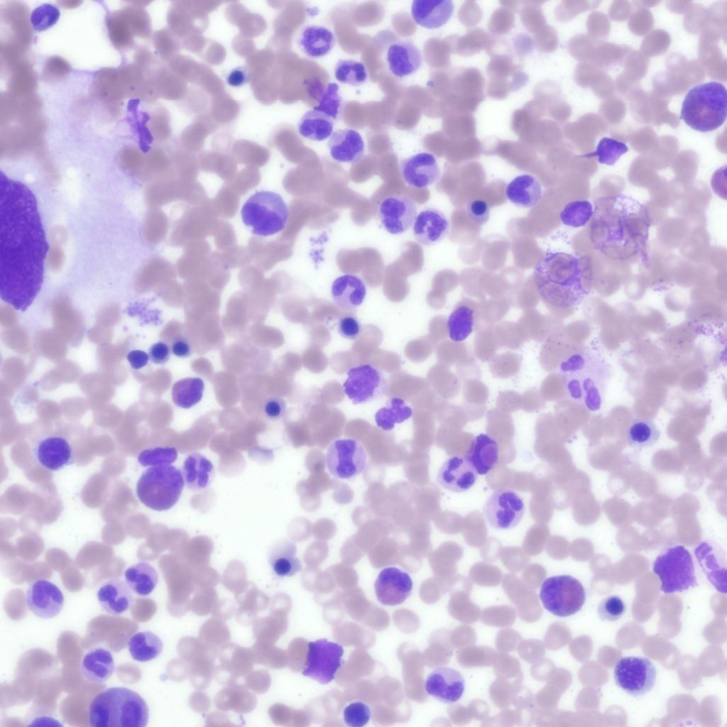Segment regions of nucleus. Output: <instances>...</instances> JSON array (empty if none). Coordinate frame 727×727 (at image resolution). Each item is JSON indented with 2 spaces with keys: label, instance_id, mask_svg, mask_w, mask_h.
I'll return each mask as SVG.
<instances>
[{
  "label": "nucleus",
  "instance_id": "nucleus-1",
  "mask_svg": "<svg viewBox=\"0 0 727 727\" xmlns=\"http://www.w3.org/2000/svg\"><path fill=\"white\" fill-rule=\"evenodd\" d=\"M33 194L1 176V300L24 312L40 290L48 249Z\"/></svg>",
  "mask_w": 727,
  "mask_h": 727
},
{
  "label": "nucleus",
  "instance_id": "nucleus-2",
  "mask_svg": "<svg viewBox=\"0 0 727 727\" xmlns=\"http://www.w3.org/2000/svg\"><path fill=\"white\" fill-rule=\"evenodd\" d=\"M540 297L554 307L576 304L584 295L579 258L570 253L547 251L534 269Z\"/></svg>",
  "mask_w": 727,
  "mask_h": 727
},
{
  "label": "nucleus",
  "instance_id": "nucleus-3",
  "mask_svg": "<svg viewBox=\"0 0 727 727\" xmlns=\"http://www.w3.org/2000/svg\"><path fill=\"white\" fill-rule=\"evenodd\" d=\"M559 370L572 400L591 410L600 408L612 376L604 359L592 351H580L562 361Z\"/></svg>",
  "mask_w": 727,
  "mask_h": 727
},
{
  "label": "nucleus",
  "instance_id": "nucleus-4",
  "mask_svg": "<svg viewBox=\"0 0 727 727\" xmlns=\"http://www.w3.org/2000/svg\"><path fill=\"white\" fill-rule=\"evenodd\" d=\"M149 709L136 692L124 687H111L99 692L88 708V721L96 727H144Z\"/></svg>",
  "mask_w": 727,
  "mask_h": 727
},
{
  "label": "nucleus",
  "instance_id": "nucleus-5",
  "mask_svg": "<svg viewBox=\"0 0 727 727\" xmlns=\"http://www.w3.org/2000/svg\"><path fill=\"white\" fill-rule=\"evenodd\" d=\"M727 94L721 83L710 82L692 87L682 103L680 118L692 129L709 132L726 121Z\"/></svg>",
  "mask_w": 727,
  "mask_h": 727
},
{
  "label": "nucleus",
  "instance_id": "nucleus-6",
  "mask_svg": "<svg viewBox=\"0 0 727 727\" xmlns=\"http://www.w3.org/2000/svg\"><path fill=\"white\" fill-rule=\"evenodd\" d=\"M185 486L180 470L170 464L151 466L138 480L136 495L146 507L156 511L170 509L178 501Z\"/></svg>",
  "mask_w": 727,
  "mask_h": 727
},
{
  "label": "nucleus",
  "instance_id": "nucleus-7",
  "mask_svg": "<svg viewBox=\"0 0 727 727\" xmlns=\"http://www.w3.org/2000/svg\"><path fill=\"white\" fill-rule=\"evenodd\" d=\"M241 216L243 223L253 234L266 237L285 229L289 209L280 195L261 190L256 192L245 202Z\"/></svg>",
  "mask_w": 727,
  "mask_h": 727
},
{
  "label": "nucleus",
  "instance_id": "nucleus-8",
  "mask_svg": "<svg viewBox=\"0 0 727 727\" xmlns=\"http://www.w3.org/2000/svg\"><path fill=\"white\" fill-rule=\"evenodd\" d=\"M652 570L665 594L683 592L698 586L692 554L682 545L664 550L655 559Z\"/></svg>",
  "mask_w": 727,
  "mask_h": 727
},
{
  "label": "nucleus",
  "instance_id": "nucleus-9",
  "mask_svg": "<svg viewBox=\"0 0 727 727\" xmlns=\"http://www.w3.org/2000/svg\"><path fill=\"white\" fill-rule=\"evenodd\" d=\"M540 599L551 613L567 617L581 609L586 601V591L582 584L572 576H552L542 582Z\"/></svg>",
  "mask_w": 727,
  "mask_h": 727
},
{
  "label": "nucleus",
  "instance_id": "nucleus-10",
  "mask_svg": "<svg viewBox=\"0 0 727 727\" xmlns=\"http://www.w3.org/2000/svg\"><path fill=\"white\" fill-rule=\"evenodd\" d=\"M388 387L385 373L370 364L349 368L343 383L344 393L354 405L371 403L383 397Z\"/></svg>",
  "mask_w": 727,
  "mask_h": 727
},
{
  "label": "nucleus",
  "instance_id": "nucleus-11",
  "mask_svg": "<svg viewBox=\"0 0 727 727\" xmlns=\"http://www.w3.org/2000/svg\"><path fill=\"white\" fill-rule=\"evenodd\" d=\"M302 674L322 684L330 683L343 665L344 648L325 638L310 641Z\"/></svg>",
  "mask_w": 727,
  "mask_h": 727
},
{
  "label": "nucleus",
  "instance_id": "nucleus-12",
  "mask_svg": "<svg viewBox=\"0 0 727 727\" xmlns=\"http://www.w3.org/2000/svg\"><path fill=\"white\" fill-rule=\"evenodd\" d=\"M616 685L635 697L645 695L655 685L657 671L646 657L628 656L620 658L614 667Z\"/></svg>",
  "mask_w": 727,
  "mask_h": 727
},
{
  "label": "nucleus",
  "instance_id": "nucleus-13",
  "mask_svg": "<svg viewBox=\"0 0 727 727\" xmlns=\"http://www.w3.org/2000/svg\"><path fill=\"white\" fill-rule=\"evenodd\" d=\"M326 464L336 478L351 479L361 474L367 466V454L361 442L352 439H337L327 448Z\"/></svg>",
  "mask_w": 727,
  "mask_h": 727
},
{
  "label": "nucleus",
  "instance_id": "nucleus-14",
  "mask_svg": "<svg viewBox=\"0 0 727 727\" xmlns=\"http://www.w3.org/2000/svg\"><path fill=\"white\" fill-rule=\"evenodd\" d=\"M483 510L491 528L506 530L515 528L520 523L525 508L523 498L516 491L499 488L489 496Z\"/></svg>",
  "mask_w": 727,
  "mask_h": 727
},
{
  "label": "nucleus",
  "instance_id": "nucleus-15",
  "mask_svg": "<svg viewBox=\"0 0 727 727\" xmlns=\"http://www.w3.org/2000/svg\"><path fill=\"white\" fill-rule=\"evenodd\" d=\"M383 227L388 233L398 235L413 226L417 216L415 202L405 195H393L383 199L377 207Z\"/></svg>",
  "mask_w": 727,
  "mask_h": 727
},
{
  "label": "nucleus",
  "instance_id": "nucleus-16",
  "mask_svg": "<svg viewBox=\"0 0 727 727\" xmlns=\"http://www.w3.org/2000/svg\"><path fill=\"white\" fill-rule=\"evenodd\" d=\"M26 602L34 615L48 619L60 613L65 598L58 586L48 580L40 579L33 581L28 586Z\"/></svg>",
  "mask_w": 727,
  "mask_h": 727
},
{
  "label": "nucleus",
  "instance_id": "nucleus-17",
  "mask_svg": "<svg viewBox=\"0 0 727 727\" xmlns=\"http://www.w3.org/2000/svg\"><path fill=\"white\" fill-rule=\"evenodd\" d=\"M378 601L386 606L403 603L410 595L412 580L407 572L398 568H384L378 574L375 584Z\"/></svg>",
  "mask_w": 727,
  "mask_h": 727
},
{
  "label": "nucleus",
  "instance_id": "nucleus-18",
  "mask_svg": "<svg viewBox=\"0 0 727 727\" xmlns=\"http://www.w3.org/2000/svg\"><path fill=\"white\" fill-rule=\"evenodd\" d=\"M32 455L40 466L51 471L62 470L74 462L72 445L59 435L40 439L32 449Z\"/></svg>",
  "mask_w": 727,
  "mask_h": 727
},
{
  "label": "nucleus",
  "instance_id": "nucleus-19",
  "mask_svg": "<svg viewBox=\"0 0 727 727\" xmlns=\"http://www.w3.org/2000/svg\"><path fill=\"white\" fill-rule=\"evenodd\" d=\"M400 175L408 185L423 189L437 182L441 175L434 155L419 153L403 159L400 164Z\"/></svg>",
  "mask_w": 727,
  "mask_h": 727
},
{
  "label": "nucleus",
  "instance_id": "nucleus-20",
  "mask_svg": "<svg viewBox=\"0 0 727 727\" xmlns=\"http://www.w3.org/2000/svg\"><path fill=\"white\" fill-rule=\"evenodd\" d=\"M425 688L427 693L435 699L444 704H453L462 696L465 681L459 671L441 667L430 673L425 680Z\"/></svg>",
  "mask_w": 727,
  "mask_h": 727
},
{
  "label": "nucleus",
  "instance_id": "nucleus-21",
  "mask_svg": "<svg viewBox=\"0 0 727 727\" xmlns=\"http://www.w3.org/2000/svg\"><path fill=\"white\" fill-rule=\"evenodd\" d=\"M478 479V474L465 456L455 455L447 458L438 470L437 481L443 488L451 492L461 493L471 488Z\"/></svg>",
  "mask_w": 727,
  "mask_h": 727
},
{
  "label": "nucleus",
  "instance_id": "nucleus-22",
  "mask_svg": "<svg viewBox=\"0 0 727 727\" xmlns=\"http://www.w3.org/2000/svg\"><path fill=\"white\" fill-rule=\"evenodd\" d=\"M695 557L713 586L720 593H726V558L725 552L715 542H700L694 549Z\"/></svg>",
  "mask_w": 727,
  "mask_h": 727
},
{
  "label": "nucleus",
  "instance_id": "nucleus-23",
  "mask_svg": "<svg viewBox=\"0 0 727 727\" xmlns=\"http://www.w3.org/2000/svg\"><path fill=\"white\" fill-rule=\"evenodd\" d=\"M387 66L396 77L403 78L415 73L421 67V50L411 40H399L391 43L386 52Z\"/></svg>",
  "mask_w": 727,
  "mask_h": 727
},
{
  "label": "nucleus",
  "instance_id": "nucleus-24",
  "mask_svg": "<svg viewBox=\"0 0 727 727\" xmlns=\"http://www.w3.org/2000/svg\"><path fill=\"white\" fill-rule=\"evenodd\" d=\"M449 222L440 210L428 207L421 211L414 222L412 231L416 241L422 246H433L448 234Z\"/></svg>",
  "mask_w": 727,
  "mask_h": 727
},
{
  "label": "nucleus",
  "instance_id": "nucleus-25",
  "mask_svg": "<svg viewBox=\"0 0 727 727\" xmlns=\"http://www.w3.org/2000/svg\"><path fill=\"white\" fill-rule=\"evenodd\" d=\"M331 157L336 161L356 164L363 158L365 144L361 134L353 129L334 131L327 142Z\"/></svg>",
  "mask_w": 727,
  "mask_h": 727
},
{
  "label": "nucleus",
  "instance_id": "nucleus-26",
  "mask_svg": "<svg viewBox=\"0 0 727 727\" xmlns=\"http://www.w3.org/2000/svg\"><path fill=\"white\" fill-rule=\"evenodd\" d=\"M331 295L334 305L339 309L344 312H354L364 302L366 287L359 276L344 274L337 278L332 283Z\"/></svg>",
  "mask_w": 727,
  "mask_h": 727
},
{
  "label": "nucleus",
  "instance_id": "nucleus-27",
  "mask_svg": "<svg viewBox=\"0 0 727 727\" xmlns=\"http://www.w3.org/2000/svg\"><path fill=\"white\" fill-rule=\"evenodd\" d=\"M297 45L310 58H320L328 55L336 45L333 31L322 25L309 24L298 32Z\"/></svg>",
  "mask_w": 727,
  "mask_h": 727
},
{
  "label": "nucleus",
  "instance_id": "nucleus-28",
  "mask_svg": "<svg viewBox=\"0 0 727 727\" xmlns=\"http://www.w3.org/2000/svg\"><path fill=\"white\" fill-rule=\"evenodd\" d=\"M100 606L108 613L119 616L131 606L133 594L126 582L121 579H109L104 581L97 593Z\"/></svg>",
  "mask_w": 727,
  "mask_h": 727
},
{
  "label": "nucleus",
  "instance_id": "nucleus-29",
  "mask_svg": "<svg viewBox=\"0 0 727 727\" xmlns=\"http://www.w3.org/2000/svg\"><path fill=\"white\" fill-rule=\"evenodd\" d=\"M111 652L104 647H92L83 655L80 669L84 678L90 683L99 684L107 681L115 671Z\"/></svg>",
  "mask_w": 727,
  "mask_h": 727
},
{
  "label": "nucleus",
  "instance_id": "nucleus-30",
  "mask_svg": "<svg viewBox=\"0 0 727 727\" xmlns=\"http://www.w3.org/2000/svg\"><path fill=\"white\" fill-rule=\"evenodd\" d=\"M454 8L450 0H415L411 5V15L417 24L434 29L450 19Z\"/></svg>",
  "mask_w": 727,
  "mask_h": 727
},
{
  "label": "nucleus",
  "instance_id": "nucleus-31",
  "mask_svg": "<svg viewBox=\"0 0 727 727\" xmlns=\"http://www.w3.org/2000/svg\"><path fill=\"white\" fill-rule=\"evenodd\" d=\"M296 554L295 545L288 540H280L273 544L268 553V561L273 573L284 578L300 572L302 564Z\"/></svg>",
  "mask_w": 727,
  "mask_h": 727
},
{
  "label": "nucleus",
  "instance_id": "nucleus-32",
  "mask_svg": "<svg viewBox=\"0 0 727 727\" xmlns=\"http://www.w3.org/2000/svg\"><path fill=\"white\" fill-rule=\"evenodd\" d=\"M542 194L540 181L529 174L515 177L506 186L505 196L515 206L532 208L541 199Z\"/></svg>",
  "mask_w": 727,
  "mask_h": 727
},
{
  "label": "nucleus",
  "instance_id": "nucleus-33",
  "mask_svg": "<svg viewBox=\"0 0 727 727\" xmlns=\"http://www.w3.org/2000/svg\"><path fill=\"white\" fill-rule=\"evenodd\" d=\"M465 457L478 474H488L497 464L499 449L497 442L486 434H480L473 439Z\"/></svg>",
  "mask_w": 727,
  "mask_h": 727
},
{
  "label": "nucleus",
  "instance_id": "nucleus-34",
  "mask_svg": "<svg viewBox=\"0 0 727 727\" xmlns=\"http://www.w3.org/2000/svg\"><path fill=\"white\" fill-rule=\"evenodd\" d=\"M181 472L185 486L192 491H200L211 483L214 466L206 457L194 452L184 461Z\"/></svg>",
  "mask_w": 727,
  "mask_h": 727
},
{
  "label": "nucleus",
  "instance_id": "nucleus-35",
  "mask_svg": "<svg viewBox=\"0 0 727 727\" xmlns=\"http://www.w3.org/2000/svg\"><path fill=\"white\" fill-rule=\"evenodd\" d=\"M333 129V119L315 109L306 111L297 124L300 135L314 141H322L329 138Z\"/></svg>",
  "mask_w": 727,
  "mask_h": 727
},
{
  "label": "nucleus",
  "instance_id": "nucleus-36",
  "mask_svg": "<svg viewBox=\"0 0 727 727\" xmlns=\"http://www.w3.org/2000/svg\"><path fill=\"white\" fill-rule=\"evenodd\" d=\"M124 576L132 591L141 596L151 594L158 580L156 570L146 562H139L130 566L125 570Z\"/></svg>",
  "mask_w": 727,
  "mask_h": 727
},
{
  "label": "nucleus",
  "instance_id": "nucleus-37",
  "mask_svg": "<svg viewBox=\"0 0 727 727\" xmlns=\"http://www.w3.org/2000/svg\"><path fill=\"white\" fill-rule=\"evenodd\" d=\"M127 647L133 659L138 662H148L158 657L163 651L160 638L151 631L133 634L128 640Z\"/></svg>",
  "mask_w": 727,
  "mask_h": 727
},
{
  "label": "nucleus",
  "instance_id": "nucleus-38",
  "mask_svg": "<svg viewBox=\"0 0 727 727\" xmlns=\"http://www.w3.org/2000/svg\"><path fill=\"white\" fill-rule=\"evenodd\" d=\"M660 430L656 424L648 419H634L626 431L629 446L636 451L654 446L660 439Z\"/></svg>",
  "mask_w": 727,
  "mask_h": 727
},
{
  "label": "nucleus",
  "instance_id": "nucleus-39",
  "mask_svg": "<svg viewBox=\"0 0 727 727\" xmlns=\"http://www.w3.org/2000/svg\"><path fill=\"white\" fill-rule=\"evenodd\" d=\"M412 415V409L408 403L400 398H393L376 412L375 421L378 427L389 431L394 428L395 424L405 422Z\"/></svg>",
  "mask_w": 727,
  "mask_h": 727
},
{
  "label": "nucleus",
  "instance_id": "nucleus-40",
  "mask_svg": "<svg viewBox=\"0 0 727 727\" xmlns=\"http://www.w3.org/2000/svg\"><path fill=\"white\" fill-rule=\"evenodd\" d=\"M204 384L200 378H185L175 382L172 388V399L178 407L189 409L202 398Z\"/></svg>",
  "mask_w": 727,
  "mask_h": 727
},
{
  "label": "nucleus",
  "instance_id": "nucleus-41",
  "mask_svg": "<svg viewBox=\"0 0 727 727\" xmlns=\"http://www.w3.org/2000/svg\"><path fill=\"white\" fill-rule=\"evenodd\" d=\"M94 87L96 97L109 102L126 96L119 71L113 69L101 70L96 75Z\"/></svg>",
  "mask_w": 727,
  "mask_h": 727
},
{
  "label": "nucleus",
  "instance_id": "nucleus-42",
  "mask_svg": "<svg viewBox=\"0 0 727 727\" xmlns=\"http://www.w3.org/2000/svg\"><path fill=\"white\" fill-rule=\"evenodd\" d=\"M474 311L466 305L457 307L449 315L447 327L449 338L459 342L466 339L473 331Z\"/></svg>",
  "mask_w": 727,
  "mask_h": 727
},
{
  "label": "nucleus",
  "instance_id": "nucleus-43",
  "mask_svg": "<svg viewBox=\"0 0 727 727\" xmlns=\"http://www.w3.org/2000/svg\"><path fill=\"white\" fill-rule=\"evenodd\" d=\"M6 21L14 31L16 43L21 45L31 40V32L28 21L27 8L18 3L11 4L4 11Z\"/></svg>",
  "mask_w": 727,
  "mask_h": 727
},
{
  "label": "nucleus",
  "instance_id": "nucleus-44",
  "mask_svg": "<svg viewBox=\"0 0 727 727\" xmlns=\"http://www.w3.org/2000/svg\"><path fill=\"white\" fill-rule=\"evenodd\" d=\"M109 38L118 49L126 50L133 45V33L123 11L112 13L107 20Z\"/></svg>",
  "mask_w": 727,
  "mask_h": 727
},
{
  "label": "nucleus",
  "instance_id": "nucleus-45",
  "mask_svg": "<svg viewBox=\"0 0 727 727\" xmlns=\"http://www.w3.org/2000/svg\"><path fill=\"white\" fill-rule=\"evenodd\" d=\"M334 73L337 81L351 86H360L368 79L366 65L355 60H339L334 67Z\"/></svg>",
  "mask_w": 727,
  "mask_h": 727
},
{
  "label": "nucleus",
  "instance_id": "nucleus-46",
  "mask_svg": "<svg viewBox=\"0 0 727 727\" xmlns=\"http://www.w3.org/2000/svg\"><path fill=\"white\" fill-rule=\"evenodd\" d=\"M342 109L343 100L339 94V85L334 82L328 83L321 92L314 109L326 114L334 121L339 116Z\"/></svg>",
  "mask_w": 727,
  "mask_h": 727
},
{
  "label": "nucleus",
  "instance_id": "nucleus-47",
  "mask_svg": "<svg viewBox=\"0 0 727 727\" xmlns=\"http://www.w3.org/2000/svg\"><path fill=\"white\" fill-rule=\"evenodd\" d=\"M593 209L588 201H573L567 203L559 214L563 224L579 227L586 224L592 215Z\"/></svg>",
  "mask_w": 727,
  "mask_h": 727
},
{
  "label": "nucleus",
  "instance_id": "nucleus-48",
  "mask_svg": "<svg viewBox=\"0 0 727 727\" xmlns=\"http://www.w3.org/2000/svg\"><path fill=\"white\" fill-rule=\"evenodd\" d=\"M628 150L624 143L611 138H603L598 143L595 155L598 156L599 163L611 165Z\"/></svg>",
  "mask_w": 727,
  "mask_h": 727
},
{
  "label": "nucleus",
  "instance_id": "nucleus-49",
  "mask_svg": "<svg viewBox=\"0 0 727 727\" xmlns=\"http://www.w3.org/2000/svg\"><path fill=\"white\" fill-rule=\"evenodd\" d=\"M26 62H22L14 67V72L10 80L9 86L15 94H28L35 86L33 72Z\"/></svg>",
  "mask_w": 727,
  "mask_h": 727
},
{
  "label": "nucleus",
  "instance_id": "nucleus-50",
  "mask_svg": "<svg viewBox=\"0 0 727 727\" xmlns=\"http://www.w3.org/2000/svg\"><path fill=\"white\" fill-rule=\"evenodd\" d=\"M345 724L350 727H362L371 719V710L369 706L361 701H356L346 706L342 712Z\"/></svg>",
  "mask_w": 727,
  "mask_h": 727
},
{
  "label": "nucleus",
  "instance_id": "nucleus-51",
  "mask_svg": "<svg viewBox=\"0 0 727 727\" xmlns=\"http://www.w3.org/2000/svg\"><path fill=\"white\" fill-rule=\"evenodd\" d=\"M177 457L173 447H157L143 450L138 456V461L143 466L171 464Z\"/></svg>",
  "mask_w": 727,
  "mask_h": 727
},
{
  "label": "nucleus",
  "instance_id": "nucleus-52",
  "mask_svg": "<svg viewBox=\"0 0 727 727\" xmlns=\"http://www.w3.org/2000/svg\"><path fill=\"white\" fill-rule=\"evenodd\" d=\"M626 605L617 595H610L602 599L597 608L601 621L613 622L619 620L625 613Z\"/></svg>",
  "mask_w": 727,
  "mask_h": 727
},
{
  "label": "nucleus",
  "instance_id": "nucleus-53",
  "mask_svg": "<svg viewBox=\"0 0 727 727\" xmlns=\"http://www.w3.org/2000/svg\"><path fill=\"white\" fill-rule=\"evenodd\" d=\"M60 16L57 8L44 4L36 8L32 13L31 21L37 31H44L56 23Z\"/></svg>",
  "mask_w": 727,
  "mask_h": 727
},
{
  "label": "nucleus",
  "instance_id": "nucleus-54",
  "mask_svg": "<svg viewBox=\"0 0 727 727\" xmlns=\"http://www.w3.org/2000/svg\"><path fill=\"white\" fill-rule=\"evenodd\" d=\"M120 167L128 173L138 177L143 168L142 155L139 151L133 146L126 147L119 154Z\"/></svg>",
  "mask_w": 727,
  "mask_h": 727
},
{
  "label": "nucleus",
  "instance_id": "nucleus-55",
  "mask_svg": "<svg viewBox=\"0 0 727 727\" xmlns=\"http://www.w3.org/2000/svg\"><path fill=\"white\" fill-rule=\"evenodd\" d=\"M70 70L69 64L63 58L58 56H53L45 62L43 75L46 81H58L67 75Z\"/></svg>",
  "mask_w": 727,
  "mask_h": 727
},
{
  "label": "nucleus",
  "instance_id": "nucleus-56",
  "mask_svg": "<svg viewBox=\"0 0 727 727\" xmlns=\"http://www.w3.org/2000/svg\"><path fill=\"white\" fill-rule=\"evenodd\" d=\"M469 219L477 226H482L489 219L490 207L483 199H474L470 200L466 207Z\"/></svg>",
  "mask_w": 727,
  "mask_h": 727
},
{
  "label": "nucleus",
  "instance_id": "nucleus-57",
  "mask_svg": "<svg viewBox=\"0 0 727 727\" xmlns=\"http://www.w3.org/2000/svg\"><path fill=\"white\" fill-rule=\"evenodd\" d=\"M361 324L354 316L346 315L341 317L337 323L339 334L349 340L356 339L361 332Z\"/></svg>",
  "mask_w": 727,
  "mask_h": 727
},
{
  "label": "nucleus",
  "instance_id": "nucleus-58",
  "mask_svg": "<svg viewBox=\"0 0 727 727\" xmlns=\"http://www.w3.org/2000/svg\"><path fill=\"white\" fill-rule=\"evenodd\" d=\"M51 242L52 244L47 251L45 264L50 271L58 273L62 270L65 264V253L62 246V244Z\"/></svg>",
  "mask_w": 727,
  "mask_h": 727
},
{
  "label": "nucleus",
  "instance_id": "nucleus-59",
  "mask_svg": "<svg viewBox=\"0 0 727 727\" xmlns=\"http://www.w3.org/2000/svg\"><path fill=\"white\" fill-rule=\"evenodd\" d=\"M263 411L268 419L279 420L286 412L285 401L280 397H269L263 403Z\"/></svg>",
  "mask_w": 727,
  "mask_h": 727
},
{
  "label": "nucleus",
  "instance_id": "nucleus-60",
  "mask_svg": "<svg viewBox=\"0 0 727 727\" xmlns=\"http://www.w3.org/2000/svg\"><path fill=\"white\" fill-rule=\"evenodd\" d=\"M171 349L165 342L159 341L153 344L149 349V357L156 364H164L170 359Z\"/></svg>",
  "mask_w": 727,
  "mask_h": 727
},
{
  "label": "nucleus",
  "instance_id": "nucleus-61",
  "mask_svg": "<svg viewBox=\"0 0 727 727\" xmlns=\"http://www.w3.org/2000/svg\"><path fill=\"white\" fill-rule=\"evenodd\" d=\"M226 83L233 87H240L249 81V72L246 67L240 66L232 69L226 77Z\"/></svg>",
  "mask_w": 727,
  "mask_h": 727
},
{
  "label": "nucleus",
  "instance_id": "nucleus-62",
  "mask_svg": "<svg viewBox=\"0 0 727 727\" xmlns=\"http://www.w3.org/2000/svg\"><path fill=\"white\" fill-rule=\"evenodd\" d=\"M170 349L174 355L180 358H187L192 354V346L190 341L182 337L175 339L173 341Z\"/></svg>",
  "mask_w": 727,
  "mask_h": 727
},
{
  "label": "nucleus",
  "instance_id": "nucleus-63",
  "mask_svg": "<svg viewBox=\"0 0 727 727\" xmlns=\"http://www.w3.org/2000/svg\"><path fill=\"white\" fill-rule=\"evenodd\" d=\"M126 359L133 369H141L146 366L150 359L149 355L144 351L135 349L129 352Z\"/></svg>",
  "mask_w": 727,
  "mask_h": 727
},
{
  "label": "nucleus",
  "instance_id": "nucleus-64",
  "mask_svg": "<svg viewBox=\"0 0 727 727\" xmlns=\"http://www.w3.org/2000/svg\"><path fill=\"white\" fill-rule=\"evenodd\" d=\"M60 3L62 4V6H64L65 8H73L77 6V5L80 4L79 1H62Z\"/></svg>",
  "mask_w": 727,
  "mask_h": 727
}]
</instances>
